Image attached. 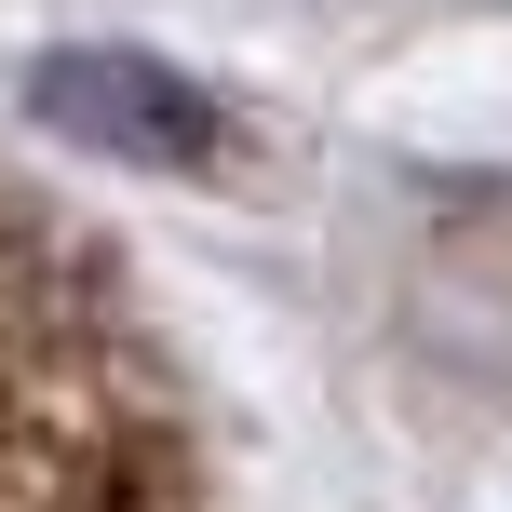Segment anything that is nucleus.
<instances>
[{
	"mask_svg": "<svg viewBox=\"0 0 512 512\" xmlns=\"http://www.w3.org/2000/svg\"><path fill=\"white\" fill-rule=\"evenodd\" d=\"M27 108H41L68 149H95V162H149V176H216V162H230V108L189 68L135 54V41L41 54V68H27Z\"/></svg>",
	"mask_w": 512,
	"mask_h": 512,
	"instance_id": "1",
	"label": "nucleus"
}]
</instances>
